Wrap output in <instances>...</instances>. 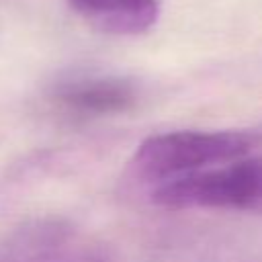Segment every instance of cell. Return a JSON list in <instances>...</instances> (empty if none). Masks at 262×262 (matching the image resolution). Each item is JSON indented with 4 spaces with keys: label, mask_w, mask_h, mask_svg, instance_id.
<instances>
[{
    "label": "cell",
    "mask_w": 262,
    "mask_h": 262,
    "mask_svg": "<svg viewBox=\"0 0 262 262\" xmlns=\"http://www.w3.org/2000/svg\"><path fill=\"white\" fill-rule=\"evenodd\" d=\"M262 145V135L244 129H178L145 137L129 160L131 176L151 186L207 170Z\"/></svg>",
    "instance_id": "6da1fadb"
},
{
    "label": "cell",
    "mask_w": 262,
    "mask_h": 262,
    "mask_svg": "<svg viewBox=\"0 0 262 262\" xmlns=\"http://www.w3.org/2000/svg\"><path fill=\"white\" fill-rule=\"evenodd\" d=\"M149 196L164 209L262 213V151L168 180Z\"/></svg>",
    "instance_id": "7a4b0ae2"
},
{
    "label": "cell",
    "mask_w": 262,
    "mask_h": 262,
    "mask_svg": "<svg viewBox=\"0 0 262 262\" xmlns=\"http://www.w3.org/2000/svg\"><path fill=\"white\" fill-rule=\"evenodd\" d=\"M100 254L59 217H35L0 235V262H86Z\"/></svg>",
    "instance_id": "3957f363"
},
{
    "label": "cell",
    "mask_w": 262,
    "mask_h": 262,
    "mask_svg": "<svg viewBox=\"0 0 262 262\" xmlns=\"http://www.w3.org/2000/svg\"><path fill=\"white\" fill-rule=\"evenodd\" d=\"M51 100L78 117H111L133 111L139 88L117 74H76L51 88Z\"/></svg>",
    "instance_id": "277c9868"
},
{
    "label": "cell",
    "mask_w": 262,
    "mask_h": 262,
    "mask_svg": "<svg viewBox=\"0 0 262 262\" xmlns=\"http://www.w3.org/2000/svg\"><path fill=\"white\" fill-rule=\"evenodd\" d=\"M70 8L108 35H141L160 16L158 0H68Z\"/></svg>",
    "instance_id": "5b68a950"
},
{
    "label": "cell",
    "mask_w": 262,
    "mask_h": 262,
    "mask_svg": "<svg viewBox=\"0 0 262 262\" xmlns=\"http://www.w3.org/2000/svg\"><path fill=\"white\" fill-rule=\"evenodd\" d=\"M86 262H106V260H104V254L100 252V254H96L94 258H90V260H86Z\"/></svg>",
    "instance_id": "8992f818"
}]
</instances>
